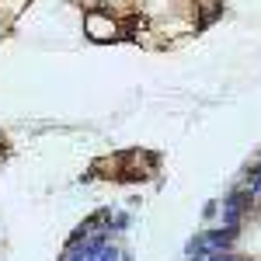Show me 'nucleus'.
Returning a JSON list of instances; mask_svg holds the SVG:
<instances>
[{
  "label": "nucleus",
  "mask_w": 261,
  "mask_h": 261,
  "mask_svg": "<svg viewBox=\"0 0 261 261\" xmlns=\"http://www.w3.org/2000/svg\"><path fill=\"white\" fill-rule=\"evenodd\" d=\"M84 7H105V11H115L122 18L136 21L143 14V7H146V0H81Z\"/></svg>",
  "instance_id": "3"
},
{
  "label": "nucleus",
  "mask_w": 261,
  "mask_h": 261,
  "mask_svg": "<svg viewBox=\"0 0 261 261\" xmlns=\"http://www.w3.org/2000/svg\"><path fill=\"white\" fill-rule=\"evenodd\" d=\"M188 4H192V7L199 11V18H213V14L220 11L223 0H188Z\"/></svg>",
  "instance_id": "5"
},
{
  "label": "nucleus",
  "mask_w": 261,
  "mask_h": 261,
  "mask_svg": "<svg viewBox=\"0 0 261 261\" xmlns=\"http://www.w3.org/2000/svg\"><path fill=\"white\" fill-rule=\"evenodd\" d=\"M24 35L56 42V39H81L84 35V11L73 7V0H32L28 11L14 24Z\"/></svg>",
  "instance_id": "1"
},
{
  "label": "nucleus",
  "mask_w": 261,
  "mask_h": 261,
  "mask_svg": "<svg viewBox=\"0 0 261 261\" xmlns=\"http://www.w3.org/2000/svg\"><path fill=\"white\" fill-rule=\"evenodd\" d=\"M129 35V18L105 7H84V39L91 42H122Z\"/></svg>",
  "instance_id": "2"
},
{
  "label": "nucleus",
  "mask_w": 261,
  "mask_h": 261,
  "mask_svg": "<svg viewBox=\"0 0 261 261\" xmlns=\"http://www.w3.org/2000/svg\"><path fill=\"white\" fill-rule=\"evenodd\" d=\"M28 4H32V0H0V28L11 32L21 21V14L28 11Z\"/></svg>",
  "instance_id": "4"
}]
</instances>
